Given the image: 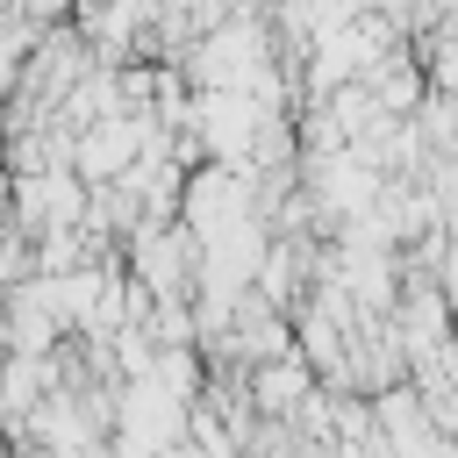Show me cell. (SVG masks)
<instances>
[{"instance_id":"2","label":"cell","mask_w":458,"mask_h":458,"mask_svg":"<svg viewBox=\"0 0 458 458\" xmlns=\"http://www.w3.org/2000/svg\"><path fill=\"white\" fill-rule=\"evenodd\" d=\"M365 93L386 107V114H415V100L429 93V72H422V50L415 43H386L379 57H365Z\"/></svg>"},{"instance_id":"1","label":"cell","mask_w":458,"mask_h":458,"mask_svg":"<svg viewBox=\"0 0 458 458\" xmlns=\"http://www.w3.org/2000/svg\"><path fill=\"white\" fill-rule=\"evenodd\" d=\"M372 422H379L386 451H429V458H451V451H458V437L437 429V415L422 408V394H415L408 379H394V386L372 394Z\"/></svg>"}]
</instances>
